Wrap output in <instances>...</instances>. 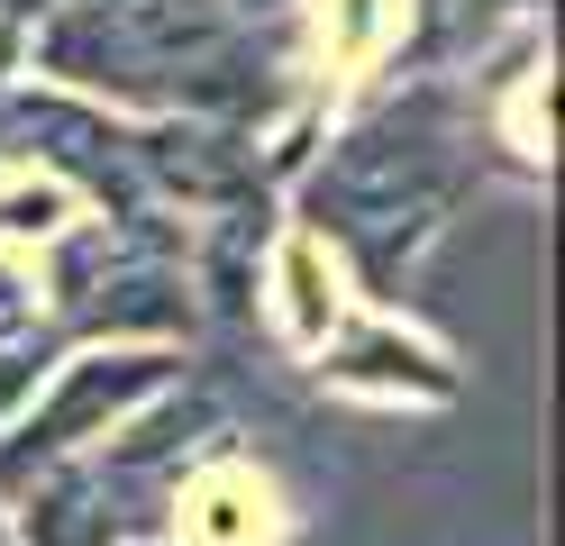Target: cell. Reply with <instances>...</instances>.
Returning <instances> with one entry per match:
<instances>
[{
  "label": "cell",
  "mask_w": 565,
  "mask_h": 546,
  "mask_svg": "<svg viewBox=\"0 0 565 546\" xmlns=\"http://www.w3.org/2000/svg\"><path fill=\"white\" fill-rule=\"evenodd\" d=\"M147 374H156V364H119V374H110V383H100V374H83V383H74V392H64V400H55V410H46L38 428H28V437H38V447H64V437H74V428H83V419L100 410V400H110V410H119V400H128L137 383H147Z\"/></svg>",
  "instance_id": "obj_1"
}]
</instances>
